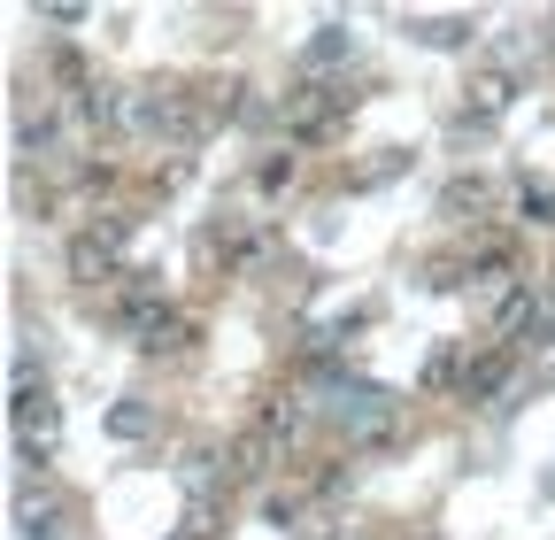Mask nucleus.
<instances>
[{
  "instance_id": "obj_6",
  "label": "nucleus",
  "mask_w": 555,
  "mask_h": 540,
  "mask_svg": "<svg viewBox=\"0 0 555 540\" xmlns=\"http://www.w3.org/2000/svg\"><path fill=\"white\" fill-rule=\"evenodd\" d=\"M416 39H425V47H463L470 24H463V16H440V24H416Z\"/></svg>"
},
{
  "instance_id": "obj_2",
  "label": "nucleus",
  "mask_w": 555,
  "mask_h": 540,
  "mask_svg": "<svg viewBox=\"0 0 555 540\" xmlns=\"http://www.w3.org/2000/svg\"><path fill=\"white\" fill-rule=\"evenodd\" d=\"M509 101H517V78H509V70H478V78L463 86V116H470V124H494Z\"/></svg>"
},
{
  "instance_id": "obj_1",
  "label": "nucleus",
  "mask_w": 555,
  "mask_h": 540,
  "mask_svg": "<svg viewBox=\"0 0 555 540\" xmlns=\"http://www.w3.org/2000/svg\"><path fill=\"white\" fill-rule=\"evenodd\" d=\"M332 417L363 440V433H386V425L401 417V401H393L386 386H332Z\"/></svg>"
},
{
  "instance_id": "obj_3",
  "label": "nucleus",
  "mask_w": 555,
  "mask_h": 540,
  "mask_svg": "<svg viewBox=\"0 0 555 540\" xmlns=\"http://www.w3.org/2000/svg\"><path fill=\"white\" fill-rule=\"evenodd\" d=\"M16 532H24V540H62V510H54V494H47V502L24 494V502H16Z\"/></svg>"
},
{
  "instance_id": "obj_5",
  "label": "nucleus",
  "mask_w": 555,
  "mask_h": 540,
  "mask_svg": "<svg viewBox=\"0 0 555 540\" xmlns=\"http://www.w3.org/2000/svg\"><path fill=\"white\" fill-rule=\"evenodd\" d=\"M517 224H555V193L547 185H525L517 193Z\"/></svg>"
},
{
  "instance_id": "obj_7",
  "label": "nucleus",
  "mask_w": 555,
  "mask_h": 540,
  "mask_svg": "<svg viewBox=\"0 0 555 540\" xmlns=\"http://www.w3.org/2000/svg\"><path fill=\"white\" fill-rule=\"evenodd\" d=\"M547 39H555V16H547Z\"/></svg>"
},
{
  "instance_id": "obj_4",
  "label": "nucleus",
  "mask_w": 555,
  "mask_h": 540,
  "mask_svg": "<svg viewBox=\"0 0 555 540\" xmlns=\"http://www.w3.org/2000/svg\"><path fill=\"white\" fill-rule=\"evenodd\" d=\"M108 433H116V440H147V433H155V410H139V401H124V410L108 417Z\"/></svg>"
}]
</instances>
